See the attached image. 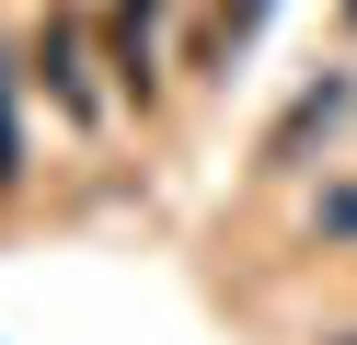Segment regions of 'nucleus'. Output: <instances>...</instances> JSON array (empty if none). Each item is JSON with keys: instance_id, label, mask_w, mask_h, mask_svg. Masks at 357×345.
<instances>
[{"instance_id": "nucleus-1", "label": "nucleus", "mask_w": 357, "mask_h": 345, "mask_svg": "<svg viewBox=\"0 0 357 345\" xmlns=\"http://www.w3.org/2000/svg\"><path fill=\"white\" fill-rule=\"evenodd\" d=\"M277 12V0H208V23H196V58H219V46H242L254 23Z\"/></svg>"}, {"instance_id": "nucleus-2", "label": "nucleus", "mask_w": 357, "mask_h": 345, "mask_svg": "<svg viewBox=\"0 0 357 345\" xmlns=\"http://www.w3.org/2000/svg\"><path fill=\"white\" fill-rule=\"evenodd\" d=\"M12 161H24V150H12V115H0V184H12Z\"/></svg>"}, {"instance_id": "nucleus-3", "label": "nucleus", "mask_w": 357, "mask_h": 345, "mask_svg": "<svg viewBox=\"0 0 357 345\" xmlns=\"http://www.w3.org/2000/svg\"><path fill=\"white\" fill-rule=\"evenodd\" d=\"M346 12H357V0H346Z\"/></svg>"}]
</instances>
